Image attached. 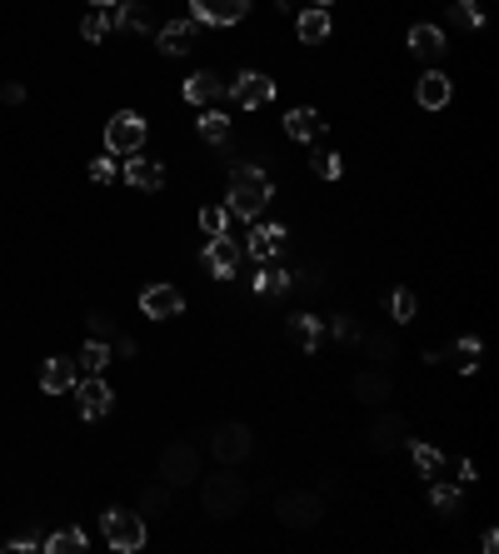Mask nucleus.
Instances as JSON below:
<instances>
[{
	"label": "nucleus",
	"mask_w": 499,
	"mask_h": 554,
	"mask_svg": "<svg viewBox=\"0 0 499 554\" xmlns=\"http://www.w3.org/2000/svg\"><path fill=\"white\" fill-rule=\"evenodd\" d=\"M90 5H95V10H100V5H115V0H90Z\"/></svg>",
	"instance_id": "nucleus-43"
},
{
	"label": "nucleus",
	"mask_w": 499,
	"mask_h": 554,
	"mask_svg": "<svg viewBox=\"0 0 499 554\" xmlns=\"http://www.w3.org/2000/svg\"><path fill=\"white\" fill-rule=\"evenodd\" d=\"M265 205H270V175H265V170H255V165L230 170V215L255 220Z\"/></svg>",
	"instance_id": "nucleus-2"
},
{
	"label": "nucleus",
	"mask_w": 499,
	"mask_h": 554,
	"mask_svg": "<svg viewBox=\"0 0 499 554\" xmlns=\"http://www.w3.org/2000/svg\"><path fill=\"white\" fill-rule=\"evenodd\" d=\"M280 245H285V225H255L250 240H245V255L260 265H270L275 255H280Z\"/></svg>",
	"instance_id": "nucleus-15"
},
{
	"label": "nucleus",
	"mask_w": 499,
	"mask_h": 554,
	"mask_svg": "<svg viewBox=\"0 0 499 554\" xmlns=\"http://www.w3.org/2000/svg\"><path fill=\"white\" fill-rule=\"evenodd\" d=\"M415 310H420L415 290H395V295H390V315H395V319H415Z\"/></svg>",
	"instance_id": "nucleus-33"
},
{
	"label": "nucleus",
	"mask_w": 499,
	"mask_h": 554,
	"mask_svg": "<svg viewBox=\"0 0 499 554\" xmlns=\"http://www.w3.org/2000/svg\"><path fill=\"white\" fill-rule=\"evenodd\" d=\"M315 5H320V10H325V5H330V0H315Z\"/></svg>",
	"instance_id": "nucleus-44"
},
{
	"label": "nucleus",
	"mask_w": 499,
	"mask_h": 554,
	"mask_svg": "<svg viewBox=\"0 0 499 554\" xmlns=\"http://www.w3.org/2000/svg\"><path fill=\"white\" fill-rule=\"evenodd\" d=\"M90 180H95V185H105V180H115V160H110V155L90 160Z\"/></svg>",
	"instance_id": "nucleus-38"
},
{
	"label": "nucleus",
	"mask_w": 499,
	"mask_h": 554,
	"mask_svg": "<svg viewBox=\"0 0 499 554\" xmlns=\"http://www.w3.org/2000/svg\"><path fill=\"white\" fill-rule=\"evenodd\" d=\"M200 230H205L210 240L225 235V230H230V210L225 205H205V210H200Z\"/></svg>",
	"instance_id": "nucleus-30"
},
{
	"label": "nucleus",
	"mask_w": 499,
	"mask_h": 554,
	"mask_svg": "<svg viewBox=\"0 0 499 554\" xmlns=\"http://www.w3.org/2000/svg\"><path fill=\"white\" fill-rule=\"evenodd\" d=\"M320 515H325V505H320V495H310V489H285V495L275 499V519L290 525V529L320 525Z\"/></svg>",
	"instance_id": "nucleus-4"
},
{
	"label": "nucleus",
	"mask_w": 499,
	"mask_h": 554,
	"mask_svg": "<svg viewBox=\"0 0 499 554\" xmlns=\"http://www.w3.org/2000/svg\"><path fill=\"white\" fill-rule=\"evenodd\" d=\"M36 545H40L36 535H16V539H10V549H20V554H26V549H36Z\"/></svg>",
	"instance_id": "nucleus-41"
},
{
	"label": "nucleus",
	"mask_w": 499,
	"mask_h": 554,
	"mask_svg": "<svg viewBox=\"0 0 499 554\" xmlns=\"http://www.w3.org/2000/svg\"><path fill=\"white\" fill-rule=\"evenodd\" d=\"M165 509H170V485L145 489V515H165Z\"/></svg>",
	"instance_id": "nucleus-36"
},
{
	"label": "nucleus",
	"mask_w": 499,
	"mask_h": 554,
	"mask_svg": "<svg viewBox=\"0 0 499 554\" xmlns=\"http://www.w3.org/2000/svg\"><path fill=\"white\" fill-rule=\"evenodd\" d=\"M339 170H345V165H339V155H335V151H320V155H315V175L339 180Z\"/></svg>",
	"instance_id": "nucleus-37"
},
{
	"label": "nucleus",
	"mask_w": 499,
	"mask_h": 554,
	"mask_svg": "<svg viewBox=\"0 0 499 554\" xmlns=\"http://www.w3.org/2000/svg\"><path fill=\"white\" fill-rule=\"evenodd\" d=\"M235 265H240V245L230 235H215L205 250V270L215 275V280H235Z\"/></svg>",
	"instance_id": "nucleus-13"
},
{
	"label": "nucleus",
	"mask_w": 499,
	"mask_h": 554,
	"mask_svg": "<svg viewBox=\"0 0 499 554\" xmlns=\"http://www.w3.org/2000/svg\"><path fill=\"white\" fill-rule=\"evenodd\" d=\"M200 141L205 145H225L230 141V115L225 110H205L200 115Z\"/></svg>",
	"instance_id": "nucleus-24"
},
{
	"label": "nucleus",
	"mask_w": 499,
	"mask_h": 554,
	"mask_svg": "<svg viewBox=\"0 0 499 554\" xmlns=\"http://www.w3.org/2000/svg\"><path fill=\"white\" fill-rule=\"evenodd\" d=\"M0 100H5V105H20V100H26V85H16V80L0 85Z\"/></svg>",
	"instance_id": "nucleus-40"
},
{
	"label": "nucleus",
	"mask_w": 499,
	"mask_h": 554,
	"mask_svg": "<svg viewBox=\"0 0 499 554\" xmlns=\"http://www.w3.org/2000/svg\"><path fill=\"white\" fill-rule=\"evenodd\" d=\"M405 440H410V424L400 420V414H379V420L369 424V450L375 455L395 450V444H405Z\"/></svg>",
	"instance_id": "nucleus-14"
},
{
	"label": "nucleus",
	"mask_w": 499,
	"mask_h": 554,
	"mask_svg": "<svg viewBox=\"0 0 499 554\" xmlns=\"http://www.w3.org/2000/svg\"><path fill=\"white\" fill-rule=\"evenodd\" d=\"M80 549H85V535H80L76 525H70V529H56V535L46 539V554H80Z\"/></svg>",
	"instance_id": "nucleus-27"
},
{
	"label": "nucleus",
	"mask_w": 499,
	"mask_h": 554,
	"mask_svg": "<svg viewBox=\"0 0 499 554\" xmlns=\"http://www.w3.org/2000/svg\"><path fill=\"white\" fill-rule=\"evenodd\" d=\"M410 455H415V470H420V475H440V470H444V455L434 450V444H424V440L410 444Z\"/></svg>",
	"instance_id": "nucleus-28"
},
{
	"label": "nucleus",
	"mask_w": 499,
	"mask_h": 554,
	"mask_svg": "<svg viewBox=\"0 0 499 554\" xmlns=\"http://www.w3.org/2000/svg\"><path fill=\"white\" fill-rule=\"evenodd\" d=\"M230 95H235L240 110H260V105L275 100V80L265 76V70H245V76L230 85Z\"/></svg>",
	"instance_id": "nucleus-7"
},
{
	"label": "nucleus",
	"mask_w": 499,
	"mask_h": 554,
	"mask_svg": "<svg viewBox=\"0 0 499 554\" xmlns=\"http://www.w3.org/2000/svg\"><path fill=\"white\" fill-rule=\"evenodd\" d=\"M295 30H300V40H305V46H320V40H330V16H325L320 5H310V10H300Z\"/></svg>",
	"instance_id": "nucleus-23"
},
{
	"label": "nucleus",
	"mask_w": 499,
	"mask_h": 554,
	"mask_svg": "<svg viewBox=\"0 0 499 554\" xmlns=\"http://www.w3.org/2000/svg\"><path fill=\"white\" fill-rule=\"evenodd\" d=\"M210 450H215V460H220V465H240V460H245V455L255 450V440H250L245 424H220L215 440H210Z\"/></svg>",
	"instance_id": "nucleus-8"
},
{
	"label": "nucleus",
	"mask_w": 499,
	"mask_h": 554,
	"mask_svg": "<svg viewBox=\"0 0 499 554\" xmlns=\"http://www.w3.org/2000/svg\"><path fill=\"white\" fill-rule=\"evenodd\" d=\"M85 325H90V340H110L115 335V319L105 310H90V315H85Z\"/></svg>",
	"instance_id": "nucleus-35"
},
{
	"label": "nucleus",
	"mask_w": 499,
	"mask_h": 554,
	"mask_svg": "<svg viewBox=\"0 0 499 554\" xmlns=\"http://www.w3.org/2000/svg\"><path fill=\"white\" fill-rule=\"evenodd\" d=\"M190 10L205 26H240L250 16V0H190Z\"/></svg>",
	"instance_id": "nucleus-11"
},
{
	"label": "nucleus",
	"mask_w": 499,
	"mask_h": 554,
	"mask_svg": "<svg viewBox=\"0 0 499 554\" xmlns=\"http://www.w3.org/2000/svg\"><path fill=\"white\" fill-rule=\"evenodd\" d=\"M474 479H480V470H474V465L464 460V465H460V485H474Z\"/></svg>",
	"instance_id": "nucleus-42"
},
{
	"label": "nucleus",
	"mask_w": 499,
	"mask_h": 554,
	"mask_svg": "<svg viewBox=\"0 0 499 554\" xmlns=\"http://www.w3.org/2000/svg\"><path fill=\"white\" fill-rule=\"evenodd\" d=\"M145 115H135V110H115L110 120H105V151H115V155H135L145 145Z\"/></svg>",
	"instance_id": "nucleus-5"
},
{
	"label": "nucleus",
	"mask_w": 499,
	"mask_h": 554,
	"mask_svg": "<svg viewBox=\"0 0 499 554\" xmlns=\"http://www.w3.org/2000/svg\"><path fill=\"white\" fill-rule=\"evenodd\" d=\"M320 329H325V325H320L315 315H290V335L300 340L305 350H315V345H320Z\"/></svg>",
	"instance_id": "nucleus-26"
},
{
	"label": "nucleus",
	"mask_w": 499,
	"mask_h": 554,
	"mask_svg": "<svg viewBox=\"0 0 499 554\" xmlns=\"http://www.w3.org/2000/svg\"><path fill=\"white\" fill-rule=\"evenodd\" d=\"M365 355L375 360V365H385V360L395 355V345H390V335H365Z\"/></svg>",
	"instance_id": "nucleus-34"
},
{
	"label": "nucleus",
	"mask_w": 499,
	"mask_h": 554,
	"mask_svg": "<svg viewBox=\"0 0 499 554\" xmlns=\"http://www.w3.org/2000/svg\"><path fill=\"white\" fill-rule=\"evenodd\" d=\"M245 499H250V485H245L235 470H230V465L200 485V505H205L210 519H235L240 509H245Z\"/></svg>",
	"instance_id": "nucleus-1"
},
{
	"label": "nucleus",
	"mask_w": 499,
	"mask_h": 554,
	"mask_svg": "<svg viewBox=\"0 0 499 554\" xmlns=\"http://www.w3.org/2000/svg\"><path fill=\"white\" fill-rule=\"evenodd\" d=\"M444 46H450V40H444V30H440V26H424V20H420V26L410 30V50H415L420 60H440V56H444Z\"/></svg>",
	"instance_id": "nucleus-20"
},
{
	"label": "nucleus",
	"mask_w": 499,
	"mask_h": 554,
	"mask_svg": "<svg viewBox=\"0 0 499 554\" xmlns=\"http://www.w3.org/2000/svg\"><path fill=\"white\" fill-rule=\"evenodd\" d=\"M80 36H85V40H105V36H110V5L90 10V16L80 20Z\"/></svg>",
	"instance_id": "nucleus-29"
},
{
	"label": "nucleus",
	"mask_w": 499,
	"mask_h": 554,
	"mask_svg": "<svg viewBox=\"0 0 499 554\" xmlns=\"http://www.w3.org/2000/svg\"><path fill=\"white\" fill-rule=\"evenodd\" d=\"M161 479H165L170 489H180V485H190V479H200V455H195V444H185V440L165 444V455H161Z\"/></svg>",
	"instance_id": "nucleus-6"
},
{
	"label": "nucleus",
	"mask_w": 499,
	"mask_h": 554,
	"mask_svg": "<svg viewBox=\"0 0 499 554\" xmlns=\"http://www.w3.org/2000/svg\"><path fill=\"white\" fill-rule=\"evenodd\" d=\"M355 400H365V404L390 400V370H379V365L359 370V375H355Z\"/></svg>",
	"instance_id": "nucleus-18"
},
{
	"label": "nucleus",
	"mask_w": 499,
	"mask_h": 554,
	"mask_svg": "<svg viewBox=\"0 0 499 554\" xmlns=\"http://www.w3.org/2000/svg\"><path fill=\"white\" fill-rule=\"evenodd\" d=\"M125 180H130L135 190H161V185H165V165H161V160L135 155L130 165H125Z\"/></svg>",
	"instance_id": "nucleus-21"
},
{
	"label": "nucleus",
	"mask_w": 499,
	"mask_h": 554,
	"mask_svg": "<svg viewBox=\"0 0 499 554\" xmlns=\"http://www.w3.org/2000/svg\"><path fill=\"white\" fill-rule=\"evenodd\" d=\"M76 404H80V414L85 420H100V414H110V404H115V395H110V385H105L100 375H90V380H76Z\"/></svg>",
	"instance_id": "nucleus-10"
},
{
	"label": "nucleus",
	"mask_w": 499,
	"mask_h": 554,
	"mask_svg": "<svg viewBox=\"0 0 499 554\" xmlns=\"http://www.w3.org/2000/svg\"><path fill=\"white\" fill-rule=\"evenodd\" d=\"M180 90H185V100H190V105H215L220 95H225V80L210 76V70H195V76L180 85Z\"/></svg>",
	"instance_id": "nucleus-17"
},
{
	"label": "nucleus",
	"mask_w": 499,
	"mask_h": 554,
	"mask_svg": "<svg viewBox=\"0 0 499 554\" xmlns=\"http://www.w3.org/2000/svg\"><path fill=\"white\" fill-rule=\"evenodd\" d=\"M255 290H260V295H285V290H290V270H280V265H260Z\"/></svg>",
	"instance_id": "nucleus-25"
},
{
	"label": "nucleus",
	"mask_w": 499,
	"mask_h": 554,
	"mask_svg": "<svg viewBox=\"0 0 499 554\" xmlns=\"http://www.w3.org/2000/svg\"><path fill=\"white\" fill-rule=\"evenodd\" d=\"M415 95H420L424 110H440V105H450V76H444V70H424L420 85H415Z\"/></svg>",
	"instance_id": "nucleus-19"
},
{
	"label": "nucleus",
	"mask_w": 499,
	"mask_h": 554,
	"mask_svg": "<svg viewBox=\"0 0 499 554\" xmlns=\"http://www.w3.org/2000/svg\"><path fill=\"white\" fill-rule=\"evenodd\" d=\"M430 505L440 509V515H454V509H460V489H454V485H434L430 489Z\"/></svg>",
	"instance_id": "nucleus-32"
},
{
	"label": "nucleus",
	"mask_w": 499,
	"mask_h": 554,
	"mask_svg": "<svg viewBox=\"0 0 499 554\" xmlns=\"http://www.w3.org/2000/svg\"><path fill=\"white\" fill-rule=\"evenodd\" d=\"M330 335H335V340H355L359 329H355V319H349V315H339L335 325H330Z\"/></svg>",
	"instance_id": "nucleus-39"
},
{
	"label": "nucleus",
	"mask_w": 499,
	"mask_h": 554,
	"mask_svg": "<svg viewBox=\"0 0 499 554\" xmlns=\"http://www.w3.org/2000/svg\"><path fill=\"white\" fill-rule=\"evenodd\" d=\"M195 40H200L195 20H170V26H161V50H165V56H185Z\"/></svg>",
	"instance_id": "nucleus-16"
},
{
	"label": "nucleus",
	"mask_w": 499,
	"mask_h": 554,
	"mask_svg": "<svg viewBox=\"0 0 499 554\" xmlns=\"http://www.w3.org/2000/svg\"><path fill=\"white\" fill-rule=\"evenodd\" d=\"M76 380H80V365L70 355H50L46 365H40V390H50V395H66Z\"/></svg>",
	"instance_id": "nucleus-12"
},
{
	"label": "nucleus",
	"mask_w": 499,
	"mask_h": 554,
	"mask_svg": "<svg viewBox=\"0 0 499 554\" xmlns=\"http://www.w3.org/2000/svg\"><path fill=\"white\" fill-rule=\"evenodd\" d=\"M140 310H145V319H175L180 310H185V295H180L175 285H145Z\"/></svg>",
	"instance_id": "nucleus-9"
},
{
	"label": "nucleus",
	"mask_w": 499,
	"mask_h": 554,
	"mask_svg": "<svg viewBox=\"0 0 499 554\" xmlns=\"http://www.w3.org/2000/svg\"><path fill=\"white\" fill-rule=\"evenodd\" d=\"M105 360H110V345H105V340H90V345L80 350V360H76V365H80V370H90V375H100V370H105Z\"/></svg>",
	"instance_id": "nucleus-31"
},
{
	"label": "nucleus",
	"mask_w": 499,
	"mask_h": 554,
	"mask_svg": "<svg viewBox=\"0 0 499 554\" xmlns=\"http://www.w3.org/2000/svg\"><path fill=\"white\" fill-rule=\"evenodd\" d=\"M100 535H105V545L110 549L135 554V549H145V519L135 515V509H105L100 515Z\"/></svg>",
	"instance_id": "nucleus-3"
},
{
	"label": "nucleus",
	"mask_w": 499,
	"mask_h": 554,
	"mask_svg": "<svg viewBox=\"0 0 499 554\" xmlns=\"http://www.w3.org/2000/svg\"><path fill=\"white\" fill-rule=\"evenodd\" d=\"M320 131H325V120H320V110H310V105H300V110L285 115V135H290V141H315Z\"/></svg>",
	"instance_id": "nucleus-22"
}]
</instances>
